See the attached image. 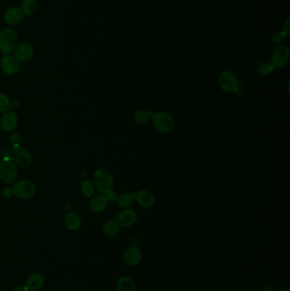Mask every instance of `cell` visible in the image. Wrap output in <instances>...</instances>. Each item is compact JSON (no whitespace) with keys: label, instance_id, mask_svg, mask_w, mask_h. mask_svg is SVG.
I'll list each match as a JSON object with an SVG mask.
<instances>
[{"label":"cell","instance_id":"obj_1","mask_svg":"<svg viewBox=\"0 0 290 291\" xmlns=\"http://www.w3.org/2000/svg\"><path fill=\"white\" fill-rule=\"evenodd\" d=\"M92 182L95 188L100 193L105 194L113 189L115 180L109 170L106 168H99L93 173Z\"/></svg>","mask_w":290,"mask_h":291},{"label":"cell","instance_id":"obj_2","mask_svg":"<svg viewBox=\"0 0 290 291\" xmlns=\"http://www.w3.org/2000/svg\"><path fill=\"white\" fill-rule=\"evenodd\" d=\"M18 45V35L12 27H6L0 31V52L6 55L13 54Z\"/></svg>","mask_w":290,"mask_h":291},{"label":"cell","instance_id":"obj_3","mask_svg":"<svg viewBox=\"0 0 290 291\" xmlns=\"http://www.w3.org/2000/svg\"><path fill=\"white\" fill-rule=\"evenodd\" d=\"M151 120L153 127L161 133H170L171 131H173L176 126V122L172 115L163 111L152 113Z\"/></svg>","mask_w":290,"mask_h":291},{"label":"cell","instance_id":"obj_4","mask_svg":"<svg viewBox=\"0 0 290 291\" xmlns=\"http://www.w3.org/2000/svg\"><path fill=\"white\" fill-rule=\"evenodd\" d=\"M13 195L20 199H30L37 193V187L34 182L30 180H21L15 182L13 187Z\"/></svg>","mask_w":290,"mask_h":291},{"label":"cell","instance_id":"obj_5","mask_svg":"<svg viewBox=\"0 0 290 291\" xmlns=\"http://www.w3.org/2000/svg\"><path fill=\"white\" fill-rule=\"evenodd\" d=\"M218 85L220 88L226 93L236 92L239 88L237 76L229 70H224L219 74Z\"/></svg>","mask_w":290,"mask_h":291},{"label":"cell","instance_id":"obj_6","mask_svg":"<svg viewBox=\"0 0 290 291\" xmlns=\"http://www.w3.org/2000/svg\"><path fill=\"white\" fill-rule=\"evenodd\" d=\"M9 158L22 168H27L32 163V155L21 146L12 147V149L9 151Z\"/></svg>","mask_w":290,"mask_h":291},{"label":"cell","instance_id":"obj_7","mask_svg":"<svg viewBox=\"0 0 290 291\" xmlns=\"http://www.w3.org/2000/svg\"><path fill=\"white\" fill-rule=\"evenodd\" d=\"M18 177V171L16 163L10 158L2 159L0 162V179L7 184L16 182Z\"/></svg>","mask_w":290,"mask_h":291},{"label":"cell","instance_id":"obj_8","mask_svg":"<svg viewBox=\"0 0 290 291\" xmlns=\"http://www.w3.org/2000/svg\"><path fill=\"white\" fill-rule=\"evenodd\" d=\"M289 60V49L287 46H277L272 52L270 62L275 69H282L287 66Z\"/></svg>","mask_w":290,"mask_h":291},{"label":"cell","instance_id":"obj_9","mask_svg":"<svg viewBox=\"0 0 290 291\" xmlns=\"http://www.w3.org/2000/svg\"><path fill=\"white\" fill-rule=\"evenodd\" d=\"M135 202L139 207L143 210H149L156 204V197L154 193L147 189L138 190L134 193Z\"/></svg>","mask_w":290,"mask_h":291},{"label":"cell","instance_id":"obj_10","mask_svg":"<svg viewBox=\"0 0 290 291\" xmlns=\"http://www.w3.org/2000/svg\"><path fill=\"white\" fill-rule=\"evenodd\" d=\"M138 219V215L135 210L132 208L122 209L116 216L115 221L120 227H132L134 224H136Z\"/></svg>","mask_w":290,"mask_h":291},{"label":"cell","instance_id":"obj_11","mask_svg":"<svg viewBox=\"0 0 290 291\" xmlns=\"http://www.w3.org/2000/svg\"><path fill=\"white\" fill-rule=\"evenodd\" d=\"M25 18V15L20 7L11 6L3 14V19L6 24L10 27H16L21 24Z\"/></svg>","mask_w":290,"mask_h":291},{"label":"cell","instance_id":"obj_12","mask_svg":"<svg viewBox=\"0 0 290 291\" xmlns=\"http://www.w3.org/2000/svg\"><path fill=\"white\" fill-rule=\"evenodd\" d=\"M122 260L127 267H136L142 260V252L137 246H130L122 252Z\"/></svg>","mask_w":290,"mask_h":291},{"label":"cell","instance_id":"obj_13","mask_svg":"<svg viewBox=\"0 0 290 291\" xmlns=\"http://www.w3.org/2000/svg\"><path fill=\"white\" fill-rule=\"evenodd\" d=\"M13 54L15 58L20 63H23V62H28L34 56L35 49L32 44L24 42V43L17 45Z\"/></svg>","mask_w":290,"mask_h":291},{"label":"cell","instance_id":"obj_14","mask_svg":"<svg viewBox=\"0 0 290 291\" xmlns=\"http://www.w3.org/2000/svg\"><path fill=\"white\" fill-rule=\"evenodd\" d=\"M0 68L5 74L14 76L20 70V62L12 55H6L0 60Z\"/></svg>","mask_w":290,"mask_h":291},{"label":"cell","instance_id":"obj_15","mask_svg":"<svg viewBox=\"0 0 290 291\" xmlns=\"http://www.w3.org/2000/svg\"><path fill=\"white\" fill-rule=\"evenodd\" d=\"M17 123H18V117L16 112L12 110L4 112L0 118V128L5 132H12L15 131Z\"/></svg>","mask_w":290,"mask_h":291},{"label":"cell","instance_id":"obj_16","mask_svg":"<svg viewBox=\"0 0 290 291\" xmlns=\"http://www.w3.org/2000/svg\"><path fill=\"white\" fill-rule=\"evenodd\" d=\"M46 284V278L42 273H32L27 277L25 285L28 291H40Z\"/></svg>","mask_w":290,"mask_h":291},{"label":"cell","instance_id":"obj_17","mask_svg":"<svg viewBox=\"0 0 290 291\" xmlns=\"http://www.w3.org/2000/svg\"><path fill=\"white\" fill-rule=\"evenodd\" d=\"M108 201L105 194L100 193L91 197L89 201L88 206L90 211L94 213H101L104 211L108 205Z\"/></svg>","mask_w":290,"mask_h":291},{"label":"cell","instance_id":"obj_18","mask_svg":"<svg viewBox=\"0 0 290 291\" xmlns=\"http://www.w3.org/2000/svg\"><path fill=\"white\" fill-rule=\"evenodd\" d=\"M65 226L71 232H76L82 227V219L74 211H68L64 217Z\"/></svg>","mask_w":290,"mask_h":291},{"label":"cell","instance_id":"obj_19","mask_svg":"<svg viewBox=\"0 0 290 291\" xmlns=\"http://www.w3.org/2000/svg\"><path fill=\"white\" fill-rule=\"evenodd\" d=\"M120 228L121 227L115 220H109L103 224L102 232L107 238H114L119 234Z\"/></svg>","mask_w":290,"mask_h":291},{"label":"cell","instance_id":"obj_20","mask_svg":"<svg viewBox=\"0 0 290 291\" xmlns=\"http://www.w3.org/2000/svg\"><path fill=\"white\" fill-rule=\"evenodd\" d=\"M117 291H136V282L131 276H122L117 282Z\"/></svg>","mask_w":290,"mask_h":291},{"label":"cell","instance_id":"obj_21","mask_svg":"<svg viewBox=\"0 0 290 291\" xmlns=\"http://www.w3.org/2000/svg\"><path fill=\"white\" fill-rule=\"evenodd\" d=\"M20 8L25 16H33L38 8L37 0H22Z\"/></svg>","mask_w":290,"mask_h":291},{"label":"cell","instance_id":"obj_22","mask_svg":"<svg viewBox=\"0 0 290 291\" xmlns=\"http://www.w3.org/2000/svg\"><path fill=\"white\" fill-rule=\"evenodd\" d=\"M152 117V112L149 110L141 109L136 111L134 113L133 120L135 123L139 126H142L151 121Z\"/></svg>","mask_w":290,"mask_h":291},{"label":"cell","instance_id":"obj_23","mask_svg":"<svg viewBox=\"0 0 290 291\" xmlns=\"http://www.w3.org/2000/svg\"><path fill=\"white\" fill-rule=\"evenodd\" d=\"M117 203L121 209L131 208L135 203L134 193H131V192L122 193L121 195L118 196Z\"/></svg>","mask_w":290,"mask_h":291},{"label":"cell","instance_id":"obj_24","mask_svg":"<svg viewBox=\"0 0 290 291\" xmlns=\"http://www.w3.org/2000/svg\"><path fill=\"white\" fill-rule=\"evenodd\" d=\"M256 69L259 74L261 76H268V75L272 74L275 68L271 62L263 61V62H259Z\"/></svg>","mask_w":290,"mask_h":291},{"label":"cell","instance_id":"obj_25","mask_svg":"<svg viewBox=\"0 0 290 291\" xmlns=\"http://www.w3.org/2000/svg\"><path fill=\"white\" fill-rule=\"evenodd\" d=\"M82 186V192L86 198H91L95 194V187L93 182L90 180H85L81 183Z\"/></svg>","mask_w":290,"mask_h":291},{"label":"cell","instance_id":"obj_26","mask_svg":"<svg viewBox=\"0 0 290 291\" xmlns=\"http://www.w3.org/2000/svg\"><path fill=\"white\" fill-rule=\"evenodd\" d=\"M12 108V102L8 96L3 93H0V113L11 111Z\"/></svg>","mask_w":290,"mask_h":291},{"label":"cell","instance_id":"obj_27","mask_svg":"<svg viewBox=\"0 0 290 291\" xmlns=\"http://www.w3.org/2000/svg\"><path fill=\"white\" fill-rule=\"evenodd\" d=\"M287 37V35L285 34L284 32H282V31L275 32L272 37V43L276 45V46H281V45L283 44V42H284L285 39H286Z\"/></svg>","mask_w":290,"mask_h":291},{"label":"cell","instance_id":"obj_28","mask_svg":"<svg viewBox=\"0 0 290 291\" xmlns=\"http://www.w3.org/2000/svg\"><path fill=\"white\" fill-rule=\"evenodd\" d=\"M9 141L13 147H18L22 143V136L18 132H11L9 137Z\"/></svg>","mask_w":290,"mask_h":291},{"label":"cell","instance_id":"obj_29","mask_svg":"<svg viewBox=\"0 0 290 291\" xmlns=\"http://www.w3.org/2000/svg\"><path fill=\"white\" fill-rule=\"evenodd\" d=\"M105 195L107 197L108 203H116L117 198H118V195H117V192L113 191V189L111 190L109 192H107V193H105Z\"/></svg>","mask_w":290,"mask_h":291},{"label":"cell","instance_id":"obj_30","mask_svg":"<svg viewBox=\"0 0 290 291\" xmlns=\"http://www.w3.org/2000/svg\"><path fill=\"white\" fill-rule=\"evenodd\" d=\"M1 194H2L4 198H11V196L13 195V190H12V187H4L3 189H2V192H1Z\"/></svg>","mask_w":290,"mask_h":291},{"label":"cell","instance_id":"obj_31","mask_svg":"<svg viewBox=\"0 0 290 291\" xmlns=\"http://www.w3.org/2000/svg\"><path fill=\"white\" fill-rule=\"evenodd\" d=\"M290 18L289 17H287V19L285 20L284 23H283V27H282V32H284L285 34L287 35V37L289 36L290 32V24H289Z\"/></svg>","mask_w":290,"mask_h":291},{"label":"cell","instance_id":"obj_32","mask_svg":"<svg viewBox=\"0 0 290 291\" xmlns=\"http://www.w3.org/2000/svg\"><path fill=\"white\" fill-rule=\"evenodd\" d=\"M12 291H28V289L25 284H18V285L14 287Z\"/></svg>","mask_w":290,"mask_h":291},{"label":"cell","instance_id":"obj_33","mask_svg":"<svg viewBox=\"0 0 290 291\" xmlns=\"http://www.w3.org/2000/svg\"><path fill=\"white\" fill-rule=\"evenodd\" d=\"M277 291H290L289 288H287V287H285V288H280L279 290Z\"/></svg>","mask_w":290,"mask_h":291}]
</instances>
